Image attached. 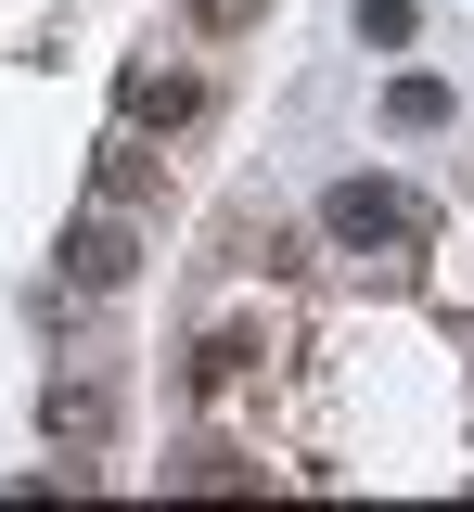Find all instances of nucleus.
<instances>
[{
    "instance_id": "obj_2",
    "label": "nucleus",
    "mask_w": 474,
    "mask_h": 512,
    "mask_svg": "<svg viewBox=\"0 0 474 512\" xmlns=\"http://www.w3.org/2000/svg\"><path fill=\"white\" fill-rule=\"evenodd\" d=\"M129 269H141V231L116 218V205H90L65 231V295H129Z\"/></svg>"
},
{
    "instance_id": "obj_5",
    "label": "nucleus",
    "mask_w": 474,
    "mask_h": 512,
    "mask_svg": "<svg viewBox=\"0 0 474 512\" xmlns=\"http://www.w3.org/2000/svg\"><path fill=\"white\" fill-rule=\"evenodd\" d=\"M90 192H103L116 218H141V205H167V154H154L141 128H116V141H103V167H90Z\"/></svg>"
},
{
    "instance_id": "obj_9",
    "label": "nucleus",
    "mask_w": 474,
    "mask_h": 512,
    "mask_svg": "<svg viewBox=\"0 0 474 512\" xmlns=\"http://www.w3.org/2000/svg\"><path fill=\"white\" fill-rule=\"evenodd\" d=\"M193 13V39H244V26H270V0H180Z\"/></svg>"
},
{
    "instance_id": "obj_7",
    "label": "nucleus",
    "mask_w": 474,
    "mask_h": 512,
    "mask_svg": "<svg viewBox=\"0 0 474 512\" xmlns=\"http://www.w3.org/2000/svg\"><path fill=\"white\" fill-rule=\"evenodd\" d=\"M167 487H257V461H244V448H218V436H193L180 461H167Z\"/></svg>"
},
{
    "instance_id": "obj_6",
    "label": "nucleus",
    "mask_w": 474,
    "mask_h": 512,
    "mask_svg": "<svg viewBox=\"0 0 474 512\" xmlns=\"http://www.w3.org/2000/svg\"><path fill=\"white\" fill-rule=\"evenodd\" d=\"M449 116H462V90H449V77H423V64L385 77V128H398V141H436Z\"/></svg>"
},
{
    "instance_id": "obj_8",
    "label": "nucleus",
    "mask_w": 474,
    "mask_h": 512,
    "mask_svg": "<svg viewBox=\"0 0 474 512\" xmlns=\"http://www.w3.org/2000/svg\"><path fill=\"white\" fill-rule=\"evenodd\" d=\"M346 26H359V52H410V26H423V0H359Z\"/></svg>"
},
{
    "instance_id": "obj_3",
    "label": "nucleus",
    "mask_w": 474,
    "mask_h": 512,
    "mask_svg": "<svg viewBox=\"0 0 474 512\" xmlns=\"http://www.w3.org/2000/svg\"><path fill=\"white\" fill-rule=\"evenodd\" d=\"M39 436H52V448H103V436H116V384H103V372H52V384H39Z\"/></svg>"
},
{
    "instance_id": "obj_1",
    "label": "nucleus",
    "mask_w": 474,
    "mask_h": 512,
    "mask_svg": "<svg viewBox=\"0 0 474 512\" xmlns=\"http://www.w3.org/2000/svg\"><path fill=\"white\" fill-rule=\"evenodd\" d=\"M321 244H334V256H385V244H410V192L385 180V167L321 180Z\"/></svg>"
},
{
    "instance_id": "obj_4",
    "label": "nucleus",
    "mask_w": 474,
    "mask_h": 512,
    "mask_svg": "<svg viewBox=\"0 0 474 512\" xmlns=\"http://www.w3.org/2000/svg\"><path fill=\"white\" fill-rule=\"evenodd\" d=\"M116 116L129 128H193L205 116V77L193 64H129V77H116Z\"/></svg>"
}]
</instances>
